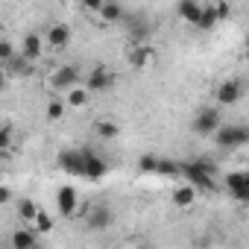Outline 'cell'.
<instances>
[{"label": "cell", "instance_id": "1", "mask_svg": "<svg viewBox=\"0 0 249 249\" xmlns=\"http://www.w3.org/2000/svg\"><path fill=\"white\" fill-rule=\"evenodd\" d=\"M214 173H217V164L211 159H194V161H182V170L179 176L194 185L196 191H214Z\"/></svg>", "mask_w": 249, "mask_h": 249}, {"label": "cell", "instance_id": "2", "mask_svg": "<svg viewBox=\"0 0 249 249\" xmlns=\"http://www.w3.org/2000/svg\"><path fill=\"white\" fill-rule=\"evenodd\" d=\"M214 141H217L220 150H231V147H243L249 141V132H246V126H240V123H226V126L220 123L214 129Z\"/></svg>", "mask_w": 249, "mask_h": 249}, {"label": "cell", "instance_id": "3", "mask_svg": "<svg viewBox=\"0 0 249 249\" xmlns=\"http://www.w3.org/2000/svg\"><path fill=\"white\" fill-rule=\"evenodd\" d=\"M223 123V117H220V111L214 108V106H202L199 111H196V117H194V132L196 135H214V129Z\"/></svg>", "mask_w": 249, "mask_h": 249}, {"label": "cell", "instance_id": "4", "mask_svg": "<svg viewBox=\"0 0 249 249\" xmlns=\"http://www.w3.org/2000/svg\"><path fill=\"white\" fill-rule=\"evenodd\" d=\"M114 85V71H108L106 65H97L88 76H85V88L91 91V94H103V91H108Z\"/></svg>", "mask_w": 249, "mask_h": 249}, {"label": "cell", "instance_id": "5", "mask_svg": "<svg viewBox=\"0 0 249 249\" xmlns=\"http://www.w3.org/2000/svg\"><path fill=\"white\" fill-rule=\"evenodd\" d=\"M106 173H108V164H106L97 153L82 150V176H85L88 182H100V179H106Z\"/></svg>", "mask_w": 249, "mask_h": 249}, {"label": "cell", "instance_id": "6", "mask_svg": "<svg viewBox=\"0 0 249 249\" xmlns=\"http://www.w3.org/2000/svg\"><path fill=\"white\" fill-rule=\"evenodd\" d=\"M226 188H229V194H231L237 202H246V199H249V173H243V170L226 173Z\"/></svg>", "mask_w": 249, "mask_h": 249}, {"label": "cell", "instance_id": "7", "mask_svg": "<svg viewBox=\"0 0 249 249\" xmlns=\"http://www.w3.org/2000/svg\"><path fill=\"white\" fill-rule=\"evenodd\" d=\"M79 68L76 65H62L56 73H53V79H50V85L56 88V91H68V88H73V85H79Z\"/></svg>", "mask_w": 249, "mask_h": 249}, {"label": "cell", "instance_id": "8", "mask_svg": "<svg viewBox=\"0 0 249 249\" xmlns=\"http://www.w3.org/2000/svg\"><path fill=\"white\" fill-rule=\"evenodd\" d=\"M56 205H59L62 217H73V214H76V205H79L76 188H73V185H62V188L56 191Z\"/></svg>", "mask_w": 249, "mask_h": 249}, {"label": "cell", "instance_id": "9", "mask_svg": "<svg viewBox=\"0 0 249 249\" xmlns=\"http://www.w3.org/2000/svg\"><path fill=\"white\" fill-rule=\"evenodd\" d=\"M126 59H129L132 68H150V65L156 62V50L150 47V41H144V44H132L129 53H126Z\"/></svg>", "mask_w": 249, "mask_h": 249}, {"label": "cell", "instance_id": "10", "mask_svg": "<svg viewBox=\"0 0 249 249\" xmlns=\"http://www.w3.org/2000/svg\"><path fill=\"white\" fill-rule=\"evenodd\" d=\"M126 27H129V41H132V44H144V41H150V36H153V24H150L147 18H141V15H132Z\"/></svg>", "mask_w": 249, "mask_h": 249}, {"label": "cell", "instance_id": "11", "mask_svg": "<svg viewBox=\"0 0 249 249\" xmlns=\"http://www.w3.org/2000/svg\"><path fill=\"white\" fill-rule=\"evenodd\" d=\"M240 94H243V82H240V79H226V82L217 85V103H220V106L237 103Z\"/></svg>", "mask_w": 249, "mask_h": 249}, {"label": "cell", "instance_id": "12", "mask_svg": "<svg viewBox=\"0 0 249 249\" xmlns=\"http://www.w3.org/2000/svg\"><path fill=\"white\" fill-rule=\"evenodd\" d=\"M85 226L91 231H103L106 226H111V211L108 205H91L88 214H85Z\"/></svg>", "mask_w": 249, "mask_h": 249}, {"label": "cell", "instance_id": "13", "mask_svg": "<svg viewBox=\"0 0 249 249\" xmlns=\"http://www.w3.org/2000/svg\"><path fill=\"white\" fill-rule=\"evenodd\" d=\"M59 167L71 176H82V150H62L59 153Z\"/></svg>", "mask_w": 249, "mask_h": 249}, {"label": "cell", "instance_id": "14", "mask_svg": "<svg viewBox=\"0 0 249 249\" xmlns=\"http://www.w3.org/2000/svg\"><path fill=\"white\" fill-rule=\"evenodd\" d=\"M41 53H44V38H38L36 33H27V36H24L21 56H24L27 62H38V59H41Z\"/></svg>", "mask_w": 249, "mask_h": 249}, {"label": "cell", "instance_id": "15", "mask_svg": "<svg viewBox=\"0 0 249 249\" xmlns=\"http://www.w3.org/2000/svg\"><path fill=\"white\" fill-rule=\"evenodd\" d=\"M44 41H47L50 47H56V50L68 47V41H71V27H68V24H53V27L47 30V36H44Z\"/></svg>", "mask_w": 249, "mask_h": 249}, {"label": "cell", "instance_id": "16", "mask_svg": "<svg viewBox=\"0 0 249 249\" xmlns=\"http://www.w3.org/2000/svg\"><path fill=\"white\" fill-rule=\"evenodd\" d=\"M88 100H91V91L85 85H73V88L65 91V106L68 108H85Z\"/></svg>", "mask_w": 249, "mask_h": 249}, {"label": "cell", "instance_id": "17", "mask_svg": "<svg viewBox=\"0 0 249 249\" xmlns=\"http://www.w3.org/2000/svg\"><path fill=\"white\" fill-rule=\"evenodd\" d=\"M196 194H199V191H196L194 185L185 182V185H179V188L173 191V202H176L179 208H191V205L196 202Z\"/></svg>", "mask_w": 249, "mask_h": 249}, {"label": "cell", "instance_id": "18", "mask_svg": "<svg viewBox=\"0 0 249 249\" xmlns=\"http://www.w3.org/2000/svg\"><path fill=\"white\" fill-rule=\"evenodd\" d=\"M199 9H202V3H199V0H179V6H176L179 18H182V21H188V24H196V18H199Z\"/></svg>", "mask_w": 249, "mask_h": 249}, {"label": "cell", "instance_id": "19", "mask_svg": "<svg viewBox=\"0 0 249 249\" xmlns=\"http://www.w3.org/2000/svg\"><path fill=\"white\" fill-rule=\"evenodd\" d=\"M36 243H38V231L36 229H18L12 234V246L15 249H33Z\"/></svg>", "mask_w": 249, "mask_h": 249}, {"label": "cell", "instance_id": "20", "mask_svg": "<svg viewBox=\"0 0 249 249\" xmlns=\"http://www.w3.org/2000/svg\"><path fill=\"white\" fill-rule=\"evenodd\" d=\"M179 170H182V161H173V159H161L159 156L156 176H161V179H179Z\"/></svg>", "mask_w": 249, "mask_h": 249}, {"label": "cell", "instance_id": "21", "mask_svg": "<svg viewBox=\"0 0 249 249\" xmlns=\"http://www.w3.org/2000/svg\"><path fill=\"white\" fill-rule=\"evenodd\" d=\"M94 135L103 138V141H114V138L120 135V126H117L114 120H97V123H94Z\"/></svg>", "mask_w": 249, "mask_h": 249}, {"label": "cell", "instance_id": "22", "mask_svg": "<svg viewBox=\"0 0 249 249\" xmlns=\"http://www.w3.org/2000/svg\"><path fill=\"white\" fill-rule=\"evenodd\" d=\"M97 15H100L106 24H117V21H123V9H120V3H114V0H106Z\"/></svg>", "mask_w": 249, "mask_h": 249}, {"label": "cell", "instance_id": "23", "mask_svg": "<svg viewBox=\"0 0 249 249\" xmlns=\"http://www.w3.org/2000/svg\"><path fill=\"white\" fill-rule=\"evenodd\" d=\"M38 202L36 199H30V196H24V199H18V220L21 223H33V217L38 214Z\"/></svg>", "mask_w": 249, "mask_h": 249}, {"label": "cell", "instance_id": "24", "mask_svg": "<svg viewBox=\"0 0 249 249\" xmlns=\"http://www.w3.org/2000/svg\"><path fill=\"white\" fill-rule=\"evenodd\" d=\"M53 226H56V223H53V217H50L44 208H38V214L33 217V229H36L38 234H47V231H53Z\"/></svg>", "mask_w": 249, "mask_h": 249}, {"label": "cell", "instance_id": "25", "mask_svg": "<svg viewBox=\"0 0 249 249\" xmlns=\"http://www.w3.org/2000/svg\"><path fill=\"white\" fill-rule=\"evenodd\" d=\"M214 24H217V12H214V6H202V9H199V18H196L194 27H199V30H211Z\"/></svg>", "mask_w": 249, "mask_h": 249}, {"label": "cell", "instance_id": "26", "mask_svg": "<svg viewBox=\"0 0 249 249\" xmlns=\"http://www.w3.org/2000/svg\"><path fill=\"white\" fill-rule=\"evenodd\" d=\"M65 111H68L65 100H59V97H56V100H50V103H47V117H50V120H62V117H65Z\"/></svg>", "mask_w": 249, "mask_h": 249}, {"label": "cell", "instance_id": "27", "mask_svg": "<svg viewBox=\"0 0 249 249\" xmlns=\"http://www.w3.org/2000/svg\"><path fill=\"white\" fill-rule=\"evenodd\" d=\"M15 144V129L12 126H0V153H9Z\"/></svg>", "mask_w": 249, "mask_h": 249}, {"label": "cell", "instance_id": "28", "mask_svg": "<svg viewBox=\"0 0 249 249\" xmlns=\"http://www.w3.org/2000/svg\"><path fill=\"white\" fill-rule=\"evenodd\" d=\"M156 164H159V156H153V153H147V156L138 159V170L141 173H156Z\"/></svg>", "mask_w": 249, "mask_h": 249}, {"label": "cell", "instance_id": "29", "mask_svg": "<svg viewBox=\"0 0 249 249\" xmlns=\"http://www.w3.org/2000/svg\"><path fill=\"white\" fill-rule=\"evenodd\" d=\"M6 65H9V71H12V73H27V71H30V65H33V62H27V59H24V56H12V59H9V62H6Z\"/></svg>", "mask_w": 249, "mask_h": 249}, {"label": "cell", "instance_id": "30", "mask_svg": "<svg viewBox=\"0 0 249 249\" xmlns=\"http://www.w3.org/2000/svg\"><path fill=\"white\" fill-rule=\"evenodd\" d=\"M12 56H15V47H12V41H6V38H0V62L6 65V62H9Z\"/></svg>", "mask_w": 249, "mask_h": 249}, {"label": "cell", "instance_id": "31", "mask_svg": "<svg viewBox=\"0 0 249 249\" xmlns=\"http://www.w3.org/2000/svg\"><path fill=\"white\" fill-rule=\"evenodd\" d=\"M214 12H217V21H226V18H231V6L226 3V0L214 3Z\"/></svg>", "mask_w": 249, "mask_h": 249}, {"label": "cell", "instance_id": "32", "mask_svg": "<svg viewBox=\"0 0 249 249\" xmlns=\"http://www.w3.org/2000/svg\"><path fill=\"white\" fill-rule=\"evenodd\" d=\"M103 3H106V0H82V6H85L88 12H100Z\"/></svg>", "mask_w": 249, "mask_h": 249}, {"label": "cell", "instance_id": "33", "mask_svg": "<svg viewBox=\"0 0 249 249\" xmlns=\"http://www.w3.org/2000/svg\"><path fill=\"white\" fill-rule=\"evenodd\" d=\"M6 202H12V188L0 185V205H6Z\"/></svg>", "mask_w": 249, "mask_h": 249}, {"label": "cell", "instance_id": "34", "mask_svg": "<svg viewBox=\"0 0 249 249\" xmlns=\"http://www.w3.org/2000/svg\"><path fill=\"white\" fill-rule=\"evenodd\" d=\"M6 82H9V73H6V68H3V65H0V91L6 88Z\"/></svg>", "mask_w": 249, "mask_h": 249}, {"label": "cell", "instance_id": "35", "mask_svg": "<svg viewBox=\"0 0 249 249\" xmlns=\"http://www.w3.org/2000/svg\"><path fill=\"white\" fill-rule=\"evenodd\" d=\"M76 3H82V0H76Z\"/></svg>", "mask_w": 249, "mask_h": 249}]
</instances>
